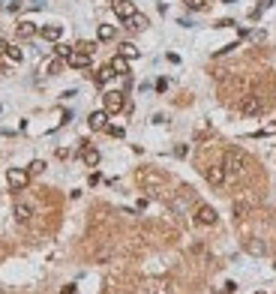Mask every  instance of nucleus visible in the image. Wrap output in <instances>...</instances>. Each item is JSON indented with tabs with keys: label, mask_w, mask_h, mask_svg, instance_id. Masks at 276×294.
Wrapping results in <instances>:
<instances>
[{
	"label": "nucleus",
	"mask_w": 276,
	"mask_h": 294,
	"mask_svg": "<svg viewBox=\"0 0 276 294\" xmlns=\"http://www.w3.org/2000/svg\"><path fill=\"white\" fill-rule=\"evenodd\" d=\"M123 24H126V27H132V30H144V27H147V15L135 12V15H132V18H126Z\"/></svg>",
	"instance_id": "nucleus-18"
},
{
	"label": "nucleus",
	"mask_w": 276,
	"mask_h": 294,
	"mask_svg": "<svg viewBox=\"0 0 276 294\" xmlns=\"http://www.w3.org/2000/svg\"><path fill=\"white\" fill-rule=\"evenodd\" d=\"M258 294H264V291H258Z\"/></svg>",
	"instance_id": "nucleus-32"
},
{
	"label": "nucleus",
	"mask_w": 276,
	"mask_h": 294,
	"mask_svg": "<svg viewBox=\"0 0 276 294\" xmlns=\"http://www.w3.org/2000/svg\"><path fill=\"white\" fill-rule=\"evenodd\" d=\"M3 57H6V60H12V63H21V60H24V51H21L18 45H6Z\"/></svg>",
	"instance_id": "nucleus-20"
},
{
	"label": "nucleus",
	"mask_w": 276,
	"mask_h": 294,
	"mask_svg": "<svg viewBox=\"0 0 276 294\" xmlns=\"http://www.w3.org/2000/svg\"><path fill=\"white\" fill-rule=\"evenodd\" d=\"M240 111H243V114H249V117H252V114H261V111H264V102L252 93V96H246V99L240 102Z\"/></svg>",
	"instance_id": "nucleus-9"
},
{
	"label": "nucleus",
	"mask_w": 276,
	"mask_h": 294,
	"mask_svg": "<svg viewBox=\"0 0 276 294\" xmlns=\"http://www.w3.org/2000/svg\"><path fill=\"white\" fill-rule=\"evenodd\" d=\"M243 213H246V204L237 201V204H234V216H243Z\"/></svg>",
	"instance_id": "nucleus-28"
},
{
	"label": "nucleus",
	"mask_w": 276,
	"mask_h": 294,
	"mask_svg": "<svg viewBox=\"0 0 276 294\" xmlns=\"http://www.w3.org/2000/svg\"><path fill=\"white\" fill-rule=\"evenodd\" d=\"M30 216H33V207L30 204H15V219H18V222H30Z\"/></svg>",
	"instance_id": "nucleus-17"
},
{
	"label": "nucleus",
	"mask_w": 276,
	"mask_h": 294,
	"mask_svg": "<svg viewBox=\"0 0 276 294\" xmlns=\"http://www.w3.org/2000/svg\"><path fill=\"white\" fill-rule=\"evenodd\" d=\"M114 36H117L114 24H99V30H96V39H99V42H111Z\"/></svg>",
	"instance_id": "nucleus-16"
},
{
	"label": "nucleus",
	"mask_w": 276,
	"mask_h": 294,
	"mask_svg": "<svg viewBox=\"0 0 276 294\" xmlns=\"http://www.w3.org/2000/svg\"><path fill=\"white\" fill-rule=\"evenodd\" d=\"M204 177H207L210 186H222V183L228 180V171H225V165L219 162V165H210V168L204 171Z\"/></svg>",
	"instance_id": "nucleus-8"
},
{
	"label": "nucleus",
	"mask_w": 276,
	"mask_h": 294,
	"mask_svg": "<svg viewBox=\"0 0 276 294\" xmlns=\"http://www.w3.org/2000/svg\"><path fill=\"white\" fill-rule=\"evenodd\" d=\"M222 165H225L228 174H243L246 171V156L231 147V150H225V156H222Z\"/></svg>",
	"instance_id": "nucleus-2"
},
{
	"label": "nucleus",
	"mask_w": 276,
	"mask_h": 294,
	"mask_svg": "<svg viewBox=\"0 0 276 294\" xmlns=\"http://www.w3.org/2000/svg\"><path fill=\"white\" fill-rule=\"evenodd\" d=\"M120 54H123L126 60H135V57H141L138 45H132V42H120Z\"/></svg>",
	"instance_id": "nucleus-19"
},
{
	"label": "nucleus",
	"mask_w": 276,
	"mask_h": 294,
	"mask_svg": "<svg viewBox=\"0 0 276 294\" xmlns=\"http://www.w3.org/2000/svg\"><path fill=\"white\" fill-rule=\"evenodd\" d=\"M6 183H9L12 192H21V189H27V183H30V171L27 168H9L6 171Z\"/></svg>",
	"instance_id": "nucleus-3"
},
{
	"label": "nucleus",
	"mask_w": 276,
	"mask_h": 294,
	"mask_svg": "<svg viewBox=\"0 0 276 294\" xmlns=\"http://www.w3.org/2000/svg\"><path fill=\"white\" fill-rule=\"evenodd\" d=\"M195 222L198 225H216L219 222V216L210 204H198V210H195Z\"/></svg>",
	"instance_id": "nucleus-5"
},
{
	"label": "nucleus",
	"mask_w": 276,
	"mask_h": 294,
	"mask_svg": "<svg viewBox=\"0 0 276 294\" xmlns=\"http://www.w3.org/2000/svg\"><path fill=\"white\" fill-rule=\"evenodd\" d=\"M27 171H30V177H33V174H42V171H45V162H42V159H33V162L27 165Z\"/></svg>",
	"instance_id": "nucleus-23"
},
{
	"label": "nucleus",
	"mask_w": 276,
	"mask_h": 294,
	"mask_svg": "<svg viewBox=\"0 0 276 294\" xmlns=\"http://www.w3.org/2000/svg\"><path fill=\"white\" fill-rule=\"evenodd\" d=\"M60 69H63V57H54V60H48V66H45L48 75H57Z\"/></svg>",
	"instance_id": "nucleus-22"
},
{
	"label": "nucleus",
	"mask_w": 276,
	"mask_h": 294,
	"mask_svg": "<svg viewBox=\"0 0 276 294\" xmlns=\"http://www.w3.org/2000/svg\"><path fill=\"white\" fill-rule=\"evenodd\" d=\"M36 33H39V27H36L33 21H27V18L15 24V36H18V39H33Z\"/></svg>",
	"instance_id": "nucleus-11"
},
{
	"label": "nucleus",
	"mask_w": 276,
	"mask_h": 294,
	"mask_svg": "<svg viewBox=\"0 0 276 294\" xmlns=\"http://www.w3.org/2000/svg\"><path fill=\"white\" fill-rule=\"evenodd\" d=\"M6 45H9V42H3V39H0V54H3V51H6Z\"/></svg>",
	"instance_id": "nucleus-31"
},
{
	"label": "nucleus",
	"mask_w": 276,
	"mask_h": 294,
	"mask_svg": "<svg viewBox=\"0 0 276 294\" xmlns=\"http://www.w3.org/2000/svg\"><path fill=\"white\" fill-rule=\"evenodd\" d=\"M87 126L93 129V132H105L108 129V111L102 108V111H93L90 117H87Z\"/></svg>",
	"instance_id": "nucleus-10"
},
{
	"label": "nucleus",
	"mask_w": 276,
	"mask_h": 294,
	"mask_svg": "<svg viewBox=\"0 0 276 294\" xmlns=\"http://www.w3.org/2000/svg\"><path fill=\"white\" fill-rule=\"evenodd\" d=\"M90 54L87 51H78V48H72L69 51V57H66V66H72V69H90Z\"/></svg>",
	"instance_id": "nucleus-6"
},
{
	"label": "nucleus",
	"mask_w": 276,
	"mask_h": 294,
	"mask_svg": "<svg viewBox=\"0 0 276 294\" xmlns=\"http://www.w3.org/2000/svg\"><path fill=\"white\" fill-rule=\"evenodd\" d=\"M114 78V69H111V63H105L99 72H96V84H105V81H111Z\"/></svg>",
	"instance_id": "nucleus-21"
},
{
	"label": "nucleus",
	"mask_w": 276,
	"mask_h": 294,
	"mask_svg": "<svg viewBox=\"0 0 276 294\" xmlns=\"http://www.w3.org/2000/svg\"><path fill=\"white\" fill-rule=\"evenodd\" d=\"M60 294H75V282H69V285H63V288H60Z\"/></svg>",
	"instance_id": "nucleus-30"
},
{
	"label": "nucleus",
	"mask_w": 276,
	"mask_h": 294,
	"mask_svg": "<svg viewBox=\"0 0 276 294\" xmlns=\"http://www.w3.org/2000/svg\"><path fill=\"white\" fill-rule=\"evenodd\" d=\"M189 9H204V0H186Z\"/></svg>",
	"instance_id": "nucleus-27"
},
{
	"label": "nucleus",
	"mask_w": 276,
	"mask_h": 294,
	"mask_svg": "<svg viewBox=\"0 0 276 294\" xmlns=\"http://www.w3.org/2000/svg\"><path fill=\"white\" fill-rule=\"evenodd\" d=\"M39 36H42L45 42H60L63 27H60V24H45V27H39Z\"/></svg>",
	"instance_id": "nucleus-12"
},
{
	"label": "nucleus",
	"mask_w": 276,
	"mask_h": 294,
	"mask_svg": "<svg viewBox=\"0 0 276 294\" xmlns=\"http://www.w3.org/2000/svg\"><path fill=\"white\" fill-rule=\"evenodd\" d=\"M111 9H114V15L120 18V21H126V18H132L138 12L132 0H111Z\"/></svg>",
	"instance_id": "nucleus-4"
},
{
	"label": "nucleus",
	"mask_w": 276,
	"mask_h": 294,
	"mask_svg": "<svg viewBox=\"0 0 276 294\" xmlns=\"http://www.w3.org/2000/svg\"><path fill=\"white\" fill-rule=\"evenodd\" d=\"M111 69H114V75H129V60L123 54H114L111 57Z\"/></svg>",
	"instance_id": "nucleus-13"
},
{
	"label": "nucleus",
	"mask_w": 276,
	"mask_h": 294,
	"mask_svg": "<svg viewBox=\"0 0 276 294\" xmlns=\"http://www.w3.org/2000/svg\"><path fill=\"white\" fill-rule=\"evenodd\" d=\"M102 105H105L108 114H120V111H126V93L123 90H108L102 96Z\"/></svg>",
	"instance_id": "nucleus-1"
},
{
	"label": "nucleus",
	"mask_w": 276,
	"mask_h": 294,
	"mask_svg": "<svg viewBox=\"0 0 276 294\" xmlns=\"http://www.w3.org/2000/svg\"><path fill=\"white\" fill-rule=\"evenodd\" d=\"M156 90L165 93V90H168V78H159V81H156Z\"/></svg>",
	"instance_id": "nucleus-29"
},
{
	"label": "nucleus",
	"mask_w": 276,
	"mask_h": 294,
	"mask_svg": "<svg viewBox=\"0 0 276 294\" xmlns=\"http://www.w3.org/2000/svg\"><path fill=\"white\" fill-rule=\"evenodd\" d=\"M69 51H72V45H63V42H57V45H54V54H57V57H63V60L69 57Z\"/></svg>",
	"instance_id": "nucleus-24"
},
{
	"label": "nucleus",
	"mask_w": 276,
	"mask_h": 294,
	"mask_svg": "<svg viewBox=\"0 0 276 294\" xmlns=\"http://www.w3.org/2000/svg\"><path fill=\"white\" fill-rule=\"evenodd\" d=\"M75 48H78V51H87V54H93V51H96V42H78Z\"/></svg>",
	"instance_id": "nucleus-26"
},
{
	"label": "nucleus",
	"mask_w": 276,
	"mask_h": 294,
	"mask_svg": "<svg viewBox=\"0 0 276 294\" xmlns=\"http://www.w3.org/2000/svg\"><path fill=\"white\" fill-rule=\"evenodd\" d=\"M0 9H3V6H0Z\"/></svg>",
	"instance_id": "nucleus-33"
},
{
	"label": "nucleus",
	"mask_w": 276,
	"mask_h": 294,
	"mask_svg": "<svg viewBox=\"0 0 276 294\" xmlns=\"http://www.w3.org/2000/svg\"><path fill=\"white\" fill-rule=\"evenodd\" d=\"M78 153H81V159H84V165H87V168H96V165H99V159H102L96 147H90V141H81Z\"/></svg>",
	"instance_id": "nucleus-7"
},
{
	"label": "nucleus",
	"mask_w": 276,
	"mask_h": 294,
	"mask_svg": "<svg viewBox=\"0 0 276 294\" xmlns=\"http://www.w3.org/2000/svg\"><path fill=\"white\" fill-rule=\"evenodd\" d=\"M243 249H246L249 255H267V243H264V240H258V237L246 240V243H243Z\"/></svg>",
	"instance_id": "nucleus-15"
},
{
	"label": "nucleus",
	"mask_w": 276,
	"mask_h": 294,
	"mask_svg": "<svg viewBox=\"0 0 276 294\" xmlns=\"http://www.w3.org/2000/svg\"><path fill=\"white\" fill-rule=\"evenodd\" d=\"M105 132H108L111 138H123V135H126V132H123V126H114V123H108V129H105Z\"/></svg>",
	"instance_id": "nucleus-25"
},
{
	"label": "nucleus",
	"mask_w": 276,
	"mask_h": 294,
	"mask_svg": "<svg viewBox=\"0 0 276 294\" xmlns=\"http://www.w3.org/2000/svg\"><path fill=\"white\" fill-rule=\"evenodd\" d=\"M138 180H141V186H162V174H156V171H138Z\"/></svg>",
	"instance_id": "nucleus-14"
}]
</instances>
